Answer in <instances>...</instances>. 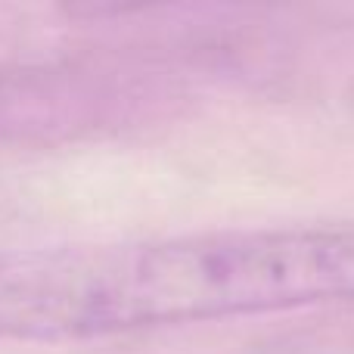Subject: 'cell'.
Instances as JSON below:
<instances>
[{
	"label": "cell",
	"instance_id": "obj_1",
	"mask_svg": "<svg viewBox=\"0 0 354 354\" xmlns=\"http://www.w3.org/2000/svg\"><path fill=\"white\" fill-rule=\"evenodd\" d=\"M354 299V227L0 252V339H91Z\"/></svg>",
	"mask_w": 354,
	"mask_h": 354
}]
</instances>
